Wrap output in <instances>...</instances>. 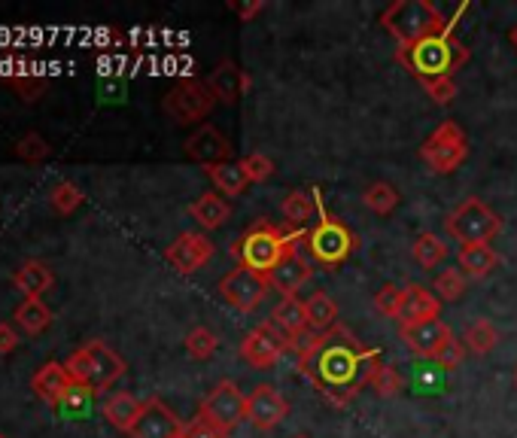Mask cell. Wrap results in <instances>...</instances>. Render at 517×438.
<instances>
[{
  "label": "cell",
  "instance_id": "1",
  "mask_svg": "<svg viewBox=\"0 0 517 438\" xmlns=\"http://www.w3.org/2000/svg\"><path fill=\"white\" fill-rule=\"evenodd\" d=\"M292 350L299 353V372L335 408L350 405L381 365V353L365 347L347 326H332L323 335L305 332L292 341Z\"/></svg>",
  "mask_w": 517,
  "mask_h": 438
},
{
  "label": "cell",
  "instance_id": "2",
  "mask_svg": "<svg viewBox=\"0 0 517 438\" xmlns=\"http://www.w3.org/2000/svg\"><path fill=\"white\" fill-rule=\"evenodd\" d=\"M472 52L463 40L454 37V28L445 34L426 37L414 46H399L396 61L411 73L420 86L441 83V80H454L457 73L469 64Z\"/></svg>",
  "mask_w": 517,
  "mask_h": 438
},
{
  "label": "cell",
  "instance_id": "3",
  "mask_svg": "<svg viewBox=\"0 0 517 438\" xmlns=\"http://www.w3.org/2000/svg\"><path fill=\"white\" fill-rule=\"evenodd\" d=\"M308 232H292V229H280L271 219H256V223L232 244V256L238 262V268H250L262 277H268L274 271V265L299 247V241H305Z\"/></svg>",
  "mask_w": 517,
  "mask_h": 438
},
{
  "label": "cell",
  "instance_id": "4",
  "mask_svg": "<svg viewBox=\"0 0 517 438\" xmlns=\"http://www.w3.org/2000/svg\"><path fill=\"white\" fill-rule=\"evenodd\" d=\"M381 25L399 46H414L454 28V19H448L429 0H396L381 13Z\"/></svg>",
  "mask_w": 517,
  "mask_h": 438
},
{
  "label": "cell",
  "instance_id": "5",
  "mask_svg": "<svg viewBox=\"0 0 517 438\" xmlns=\"http://www.w3.org/2000/svg\"><path fill=\"white\" fill-rule=\"evenodd\" d=\"M314 195H317V207H320V223L308 229L305 247H308V256H311L314 265H320L326 271H335L359 250V238L353 235V229L347 223H341L338 216H332L323 207L320 192H314Z\"/></svg>",
  "mask_w": 517,
  "mask_h": 438
},
{
  "label": "cell",
  "instance_id": "6",
  "mask_svg": "<svg viewBox=\"0 0 517 438\" xmlns=\"http://www.w3.org/2000/svg\"><path fill=\"white\" fill-rule=\"evenodd\" d=\"M64 369L67 375L73 378V384H80V387H89L95 396L110 390L122 375H125V359L107 347L104 341H89L83 344L80 350H73L70 359L64 362Z\"/></svg>",
  "mask_w": 517,
  "mask_h": 438
},
{
  "label": "cell",
  "instance_id": "7",
  "mask_svg": "<svg viewBox=\"0 0 517 438\" xmlns=\"http://www.w3.org/2000/svg\"><path fill=\"white\" fill-rule=\"evenodd\" d=\"M445 229H448V235L460 247H466V244H490L502 232V219L481 198H466L463 204H457L448 213Z\"/></svg>",
  "mask_w": 517,
  "mask_h": 438
},
{
  "label": "cell",
  "instance_id": "8",
  "mask_svg": "<svg viewBox=\"0 0 517 438\" xmlns=\"http://www.w3.org/2000/svg\"><path fill=\"white\" fill-rule=\"evenodd\" d=\"M420 159L432 174H454L469 159V140L457 122H441L423 143Z\"/></svg>",
  "mask_w": 517,
  "mask_h": 438
},
{
  "label": "cell",
  "instance_id": "9",
  "mask_svg": "<svg viewBox=\"0 0 517 438\" xmlns=\"http://www.w3.org/2000/svg\"><path fill=\"white\" fill-rule=\"evenodd\" d=\"M165 113L180 122V125H195V122H204L210 116V110L216 107V98L210 92L207 83L201 80H180L162 101Z\"/></svg>",
  "mask_w": 517,
  "mask_h": 438
},
{
  "label": "cell",
  "instance_id": "10",
  "mask_svg": "<svg viewBox=\"0 0 517 438\" xmlns=\"http://www.w3.org/2000/svg\"><path fill=\"white\" fill-rule=\"evenodd\" d=\"M198 417L210 420L213 426H219L223 432H232L244 417H247V396L241 393V387L235 381H219L201 402Z\"/></svg>",
  "mask_w": 517,
  "mask_h": 438
},
{
  "label": "cell",
  "instance_id": "11",
  "mask_svg": "<svg viewBox=\"0 0 517 438\" xmlns=\"http://www.w3.org/2000/svg\"><path fill=\"white\" fill-rule=\"evenodd\" d=\"M286 350H292V341L271 320L268 323H259L256 329H250L244 335L241 347H238L241 359L247 365H253V369H259V372L262 369H271V365H277Z\"/></svg>",
  "mask_w": 517,
  "mask_h": 438
},
{
  "label": "cell",
  "instance_id": "12",
  "mask_svg": "<svg viewBox=\"0 0 517 438\" xmlns=\"http://www.w3.org/2000/svg\"><path fill=\"white\" fill-rule=\"evenodd\" d=\"M268 289H271L268 277H262L250 268H235L219 280V296L241 314H253L262 305V299L268 296Z\"/></svg>",
  "mask_w": 517,
  "mask_h": 438
},
{
  "label": "cell",
  "instance_id": "13",
  "mask_svg": "<svg viewBox=\"0 0 517 438\" xmlns=\"http://www.w3.org/2000/svg\"><path fill=\"white\" fill-rule=\"evenodd\" d=\"M183 426L186 423L159 396H150L143 402L140 417L128 435L131 438H183Z\"/></svg>",
  "mask_w": 517,
  "mask_h": 438
},
{
  "label": "cell",
  "instance_id": "14",
  "mask_svg": "<svg viewBox=\"0 0 517 438\" xmlns=\"http://www.w3.org/2000/svg\"><path fill=\"white\" fill-rule=\"evenodd\" d=\"M213 253H216V247H213V241L207 235H201V232H183L165 250V262L177 274H195L198 268H204L213 259Z\"/></svg>",
  "mask_w": 517,
  "mask_h": 438
},
{
  "label": "cell",
  "instance_id": "15",
  "mask_svg": "<svg viewBox=\"0 0 517 438\" xmlns=\"http://www.w3.org/2000/svg\"><path fill=\"white\" fill-rule=\"evenodd\" d=\"M183 150L192 162L213 168V165H226L232 162V143L229 137L213 128V125H198V131H192L183 143Z\"/></svg>",
  "mask_w": 517,
  "mask_h": 438
},
{
  "label": "cell",
  "instance_id": "16",
  "mask_svg": "<svg viewBox=\"0 0 517 438\" xmlns=\"http://www.w3.org/2000/svg\"><path fill=\"white\" fill-rule=\"evenodd\" d=\"M399 338L402 344L420 356V359H435L441 350H445V344L454 338L451 326L435 317V320H426V323H414V326H399Z\"/></svg>",
  "mask_w": 517,
  "mask_h": 438
},
{
  "label": "cell",
  "instance_id": "17",
  "mask_svg": "<svg viewBox=\"0 0 517 438\" xmlns=\"http://www.w3.org/2000/svg\"><path fill=\"white\" fill-rule=\"evenodd\" d=\"M286 417H289V402H286L271 384H259V387L247 396V420H250L256 429L271 432V429H277Z\"/></svg>",
  "mask_w": 517,
  "mask_h": 438
},
{
  "label": "cell",
  "instance_id": "18",
  "mask_svg": "<svg viewBox=\"0 0 517 438\" xmlns=\"http://www.w3.org/2000/svg\"><path fill=\"white\" fill-rule=\"evenodd\" d=\"M311 277H314L311 259H305V256L299 253V247H295V250H289V253L274 265V271L268 274V286H271L274 292H280V296L286 299V296H299V289H302Z\"/></svg>",
  "mask_w": 517,
  "mask_h": 438
},
{
  "label": "cell",
  "instance_id": "19",
  "mask_svg": "<svg viewBox=\"0 0 517 438\" xmlns=\"http://www.w3.org/2000/svg\"><path fill=\"white\" fill-rule=\"evenodd\" d=\"M207 86L213 92L216 101H223V104H238L247 92H250V73L241 70L235 61H219L213 67V73L207 77Z\"/></svg>",
  "mask_w": 517,
  "mask_h": 438
},
{
  "label": "cell",
  "instance_id": "20",
  "mask_svg": "<svg viewBox=\"0 0 517 438\" xmlns=\"http://www.w3.org/2000/svg\"><path fill=\"white\" fill-rule=\"evenodd\" d=\"M441 311V302L435 299V292H429L426 286H405V296H402V311H399V326H414V323H426L435 320Z\"/></svg>",
  "mask_w": 517,
  "mask_h": 438
},
{
  "label": "cell",
  "instance_id": "21",
  "mask_svg": "<svg viewBox=\"0 0 517 438\" xmlns=\"http://www.w3.org/2000/svg\"><path fill=\"white\" fill-rule=\"evenodd\" d=\"M31 387H34V393H37L40 402L61 405V399L67 396V390L73 387V378L67 375V369H64L61 362H46L43 369L34 375Z\"/></svg>",
  "mask_w": 517,
  "mask_h": 438
},
{
  "label": "cell",
  "instance_id": "22",
  "mask_svg": "<svg viewBox=\"0 0 517 438\" xmlns=\"http://www.w3.org/2000/svg\"><path fill=\"white\" fill-rule=\"evenodd\" d=\"M189 216L195 219L201 229L213 232V229L226 226L229 219H232V204L219 192H204V195H198V201L189 204Z\"/></svg>",
  "mask_w": 517,
  "mask_h": 438
},
{
  "label": "cell",
  "instance_id": "23",
  "mask_svg": "<svg viewBox=\"0 0 517 438\" xmlns=\"http://www.w3.org/2000/svg\"><path fill=\"white\" fill-rule=\"evenodd\" d=\"M271 323H274L289 341H295V338H302L305 332H311V329H308V317H305V302H302L299 296H286V299H280L277 308L271 311Z\"/></svg>",
  "mask_w": 517,
  "mask_h": 438
},
{
  "label": "cell",
  "instance_id": "24",
  "mask_svg": "<svg viewBox=\"0 0 517 438\" xmlns=\"http://www.w3.org/2000/svg\"><path fill=\"white\" fill-rule=\"evenodd\" d=\"M16 289L25 292V299H43V292H49L55 286V274L46 262L40 259H28L19 265L16 277H13Z\"/></svg>",
  "mask_w": 517,
  "mask_h": 438
},
{
  "label": "cell",
  "instance_id": "25",
  "mask_svg": "<svg viewBox=\"0 0 517 438\" xmlns=\"http://www.w3.org/2000/svg\"><path fill=\"white\" fill-rule=\"evenodd\" d=\"M457 262H460V271L472 280H484L490 277V271L499 268V253L490 247V244H466L457 250Z\"/></svg>",
  "mask_w": 517,
  "mask_h": 438
},
{
  "label": "cell",
  "instance_id": "26",
  "mask_svg": "<svg viewBox=\"0 0 517 438\" xmlns=\"http://www.w3.org/2000/svg\"><path fill=\"white\" fill-rule=\"evenodd\" d=\"M140 408H143V402H137L131 393H113L107 402H104V420L113 426V429H119V432H131L134 429V423H137V417H140Z\"/></svg>",
  "mask_w": 517,
  "mask_h": 438
},
{
  "label": "cell",
  "instance_id": "27",
  "mask_svg": "<svg viewBox=\"0 0 517 438\" xmlns=\"http://www.w3.org/2000/svg\"><path fill=\"white\" fill-rule=\"evenodd\" d=\"M314 210H317V198H311L308 192L302 189H295L283 198L280 204V213H283V223L286 229L292 232H305V226L314 219Z\"/></svg>",
  "mask_w": 517,
  "mask_h": 438
},
{
  "label": "cell",
  "instance_id": "28",
  "mask_svg": "<svg viewBox=\"0 0 517 438\" xmlns=\"http://www.w3.org/2000/svg\"><path fill=\"white\" fill-rule=\"evenodd\" d=\"M305 317H308V329L323 335L329 332L332 326H338V305L329 292H314V296L305 299Z\"/></svg>",
  "mask_w": 517,
  "mask_h": 438
},
{
  "label": "cell",
  "instance_id": "29",
  "mask_svg": "<svg viewBox=\"0 0 517 438\" xmlns=\"http://www.w3.org/2000/svg\"><path fill=\"white\" fill-rule=\"evenodd\" d=\"M207 171V177H210V183H213V189L219 192V195H229V198H238V195H244L247 192V186H250V180H247V174L241 171V165L238 162H226V165H213V168H204Z\"/></svg>",
  "mask_w": 517,
  "mask_h": 438
},
{
  "label": "cell",
  "instance_id": "30",
  "mask_svg": "<svg viewBox=\"0 0 517 438\" xmlns=\"http://www.w3.org/2000/svg\"><path fill=\"white\" fill-rule=\"evenodd\" d=\"M16 326L28 335H40L52 326V308L43 299H25L16 308Z\"/></svg>",
  "mask_w": 517,
  "mask_h": 438
},
{
  "label": "cell",
  "instance_id": "31",
  "mask_svg": "<svg viewBox=\"0 0 517 438\" xmlns=\"http://www.w3.org/2000/svg\"><path fill=\"white\" fill-rule=\"evenodd\" d=\"M411 256H414V262H417L420 268L432 271V268H438L441 262L448 259V244L441 241L438 235H432V232H423V235H417V241L411 244Z\"/></svg>",
  "mask_w": 517,
  "mask_h": 438
},
{
  "label": "cell",
  "instance_id": "32",
  "mask_svg": "<svg viewBox=\"0 0 517 438\" xmlns=\"http://www.w3.org/2000/svg\"><path fill=\"white\" fill-rule=\"evenodd\" d=\"M432 292H435L438 302H460L463 292H466V274L460 268H445L435 277Z\"/></svg>",
  "mask_w": 517,
  "mask_h": 438
},
{
  "label": "cell",
  "instance_id": "33",
  "mask_svg": "<svg viewBox=\"0 0 517 438\" xmlns=\"http://www.w3.org/2000/svg\"><path fill=\"white\" fill-rule=\"evenodd\" d=\"M496 344H499V329H496L490 320H475V323H469V329H466V347H469L475 356H487Z\"/></svg>",
  "mask_w": 517,
  "mask_h": 438
},
{
  "label": "cell",
  "instance_id": "34",
  "mask_svg": "<svg viewBox=\"0 0 517 438\" xmlns=\"http://www.w3.org/2000/svg\"><path fill=\"white\" fill-rule=\"evenodd\" d=\"M362 204H365L368 210H375V213L387 216V213H393V210L399 207V189L390 186V183H372V186H368V189L362 192Z\"/></svg>",
  "mask_w": 517,
  "mask_h": 438
},
{
  "label": "cell",
  "instance_id": "35",
  "mask_svg": "<svg viewBox=\"0 0 517 438\" xmlns=\"http://www.w3.org/2000/svg\"><path fill=\"white\" fill-rule=\"evenodd\" d=\"M16 150V159H22L25 165H40L49 159L52 153V146L46 143V137H40L37 131H28L25 137H19V143L13 146Z\"/></svg>",
  "mask_w": 517,
  "mask_h": 438
},
{
  "label": "cell",
  "instance_id": "36",
  "mask_svg": "<svg viewBox=\"0 0 517 438\" xmlns=\"http://www.w3.org/2000/svg\"><path fill=\"white\" fill-rule=\"evenodd\" d=\"M83 201H86V195H83V189H80L77 183H58V186L52 189V195H49L52 210L61 213V216L77 213V210L83 207Z\"/></svg>",
  "mask_w": 517,
  "mask_h": 438
},
{
  "label": "cell",
  "instance_id": "37",
  "mask_svg": "<svg viewBox=\"0 0 517 438\" xmlns=\"http://www.w3.org/2000/svg\"><path fill=\"white\" fill-rule=\"evenodd\" d=\"M216 347H219V338H216V332L207 329V326H195V329L186 335V353H189L192 359H198V362L210 359V356L216 353Z\"/></svg>",
  "mask_w": 517,
  "mask_h": 438
},
{
  "label": "cell",
  "instance_id": "38",
  "mask_svg": "<svg viewBox=\"0 0 517 438\" xmlns=\"http://www.w3.org/2000/svg\"><path fill=\"white\" fill-rule=\"evenodd\" d=\"M368 387H372L381 399H393V396L402 393V375L393 369V365L381 362L378 372H375V378H372V384H368Z\"/></svg>",
  "mask_w": 517,
  "mask_h": 438
},
{
  "label": "cell",
  "instance_id": "39",
  "mask_svg": "<svg viewBox=\"0 0 517 438\" xmlns=\"http://www.w3.org/2000/svg\"><path fill=\"white\" fill-rule=\"evenodd\" d=\"M238 165H241V171L247 174V180H250V183H265V180H271V177H274V171H277V168H274V162H271L265 153H250V156H244Z\"/></svg>",
  "mask_w": 517,
  "mask_h": 438
},
{
  "label": "cell",
  "instance_id": "40",
  "mask_svg": "<svg viewBox=\"0 0 517 438\" xmlns=\"http://www.w3.org/2000/svg\"><path fill=\"white\" fill-rule=\"evenodd\" d=\"M92 390L89 387H80V384H73L70 390H67V396L61 399V414H67V417H80V414H86L89 408H92Z\"/></svg>",
  "mask_w": 517,
  "mask_h": 438
},
{
  "label": "cell",
  "instance_id": "41",
  "mask_svg": "<svg viewBox=\"0 0 517 438\" xmlns=\"http://www.w3.org/2000/svg\"><path fill=\"white\" fill-rule=\"evenodd\" d=\"M402 296H405V289H399L396 283L381 286V289L375 292V308H378V314H384V317L396 320V317H399V311H402Z\"/></svg>",
  "mask_w": 517,
  "mask_h": 438
},
{
  "label": "cell",
  "instance_id": "42",
  "mask_svg": "<svg viewBox=\"0 0 517 438\" xmlns=\"http://www.w3.org/2000/svg\"><path fill=\"white\" fill-rule=\"evenodd\" d=\"M463 356H466V344H463L460 338H451V341L445 344V350H441L432 362L438 365L441 372H457L460 365H463Z\"/></svg>",
  "mask_w": 517,
  "mask_h": 438
},
{
  "label": "cell",
  "instance_id": "43",
  "mask_svg": "<svg viewBox=\"0 0 517 438\" xmlns=\"http://www.w3.org/2000/svg\"><path fill=\"white\" fill-rule=\"evenodd\" d=\"M7 86L22 98V101H37L46 92V80L40 77H7Z\"/></svg>",
  "mask_w": 517,
  "mask_h": 438
},
{
  "label": "cell",
  "instance_id": "44",
  "mask_svg": "<svg viewBox=\"0 0 517 438\" xmlns=\"http://www.w3.org/2000/svg\"><path fill=\"white\" fill-rule=\"evenodd\" d=\"M183 438H229V432H223V429L213 426V423L204 420V417H192V420L183 426Z\"/></svg>",
  "mask_w": 517,
  "mask_h": 438
},
{
  "label": "cell",
  "instance_id": "45",
  "mask_svg": "<svg viewBox=\"0 0 517 438\" xmlns=\"http://www.w3.org/2000/svg\"><path fill=\"white\" fill-rule=\"evenodd\" d=\"M423 89H426V95L432 98V104H438V107H448V104H454V98H457V83H454V80L429 83V86H423Z\"/></svg>",
  "mask_w": 517,
  "mask_h": 438
},
{
  "label": "cell",
  "instance_id": "46",
  "mask_svg": "<svg viewBox=\"0 0 517 438\" xmlns=\"http://www.w3.org/2000/svg\"><path fill=\"white\" fill-rule=\"evenodd\" d=\"M229 7L235 10V16H238L241 22H253V19L265 10V0H250V4H241V0H232Z\"/></svg>",
  "mask_w": 517,
  "mask_h": 438
},
{
  "label": "cell",
  "instance_id": "47",
  "mask_svg": "<svg viewBox=\"0 0 517 438\" xmlns=\"http://www.w3.org/2000/svg\"><path fill=\"white\" fill-rule=\"evenodd\" d=\"M19 347V335L10 323H0V356H7Z\"/></svg>",
  "mask_w": 517,
  "mask_h": 438
},
{
  "label": "cell",
  "instance_id": "48",
  "mask_svg": "<svg viewBox=\"0 0 517 438\" xmlns=\"http://www.w3.org/2000/svg\"><path fill=\"white\" fill-rule=\"evenodd\" d=\"M508 40H511V46H514V49H517V25H514V28H511V34H508Z\"/></svg>",
  "mask_w": 517,
  "mask_h": 438
},
{
  "label": "cell",
  "instance_id": "49",
  "mask_svg": "<svg viewBox=\"0 0 517 438\" xmlns=\"http://www.w3.org/2000/svg\"><path fill=\"white\" fill-rule=\"evenodd\" d=\"M292 438H311V435H292Z\"/></svg>",
  "mask_w": 517,
  "mask_h": 438
},
{
  "label": "cell",
  "instance_id": "50",
  "mask_svg": "<svg viewBox=\"0 0 517 438\" xmlns=\"http://www.w3.org/2000/svg\"><path fill=\"white\" fill-rule=\"evenodd\" d=\"M0 438H7V435H4V432H0Z\"/></svg>",
  "mask_w": 517,
  "mask_h": 438
},
{
  "label": "cell",
  "instance_id": "51",
  "mask_svg": "<svg viewBox=\"0 0 517 438\" xmlns=\"http://www.w3.org/2000/svg\"><path fill=\"white\" fill-rule=\"evenodd\" d=\"M514 378H517V369H514Z\"/></svg>",
  "mask_w": 517,
  "mask_h": 438
}]
</instances>
